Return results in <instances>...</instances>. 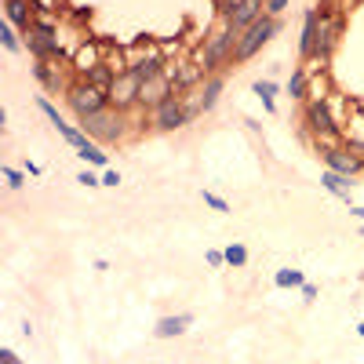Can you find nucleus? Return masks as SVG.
Segmentation results:
<instances>
[{
	"label": "nucleus",
	"mask_w": 364,
	"mask_h": 364,
	"mask_svg": "<svg viewBox=\"0 0 364 364\" xmlns=\"http://www.w3.org/2000/svg\"><path fill=\"white\" fill-rule=\"evenodd\" d=\"M0 175H4V182H8V190H22L26 186V171H18V168H0Z\"/></svg>",
	"instance_id": "obj_30"
},
{
	"label": "nucleus",
	"mask_w": 364,
	"mask_h": 364,
	"mask_svg": "<svg viewBox=\"0 0 364 364\" xmlns=\"http://www.w3.org/2000/svg\"><path fill=\"white\" fill-rule=\"evenodd\" d=\"M0 364H22V360H18V353L11 346H4V350H0Z\"/></svg>",
	"instance_id": "obj_36"
},
{
	"label": "nucleus",
	"mask_w": 364,
	"mask_h": 364,
	"mask_svg": "<svg viewBox=\"0 0 364 364\" xmlns=\"http://www.w3.org/2000/svg\"><path fill=\"white\" fill-rule=\"evenodd\" d=\"M22 33H18V29L11 26V22H0V44H4V51H11V55H18L26 44L18 41Z\"/></svg>",
	"instance_id": "obj_25"
},
{
	"label": "nucleus",
	"mask_w": 364,
	"mask_h": 364,
	"mask_svg": "<svg viewBox=\"0 0 364 364\" xmlns=\"http://www.w3.org/2000/svg\"><path fill=\"white\" fill-rule=\"evenodd\" d=\"M273 284H277V288H302V284H306V273H302V269H277V273H273Z\"/></svg>",
	"instance_id": "obj_24"
},
{
	"label": "nucleus",
	"mask_w": 364,
	"mask_h": 364,
	"mask_svg": "<svg viewBox=\"0 0 364 364\" xmlns=\"http://www.w3.org/2000/svg\"><path fill=\"white\" fill-rule=\"evenodd\" d=\"M223 87H226V77H223V73H211V77H204V84H200V91H197L200 113H211V109L219 106V95H223Z\"/></svg>",
	"instance_id": "obj_15"
},
{
	"label": "nucleus",
	"mask_w": 364,
	"mask_h": 364,
	"mask_svg": "<svg viewBox=\"0 0 364 364\" xmlns=\"http://www.w3.org/2000/svg\"><path fill=\"white\" fill-rule=\"evenodd\" d=\"M281 33V18H273V15H262L252 29H245V33L237 37V48H233V66H245L248 58H255L273 37Z\"/></svg>",
	"instance_id": "obj_3"
},
{
	"label": "nucleus",
	"mask_w": 364,
	"mask_h": 364,
	"mask_svg": "<svg viewBox=\"0 0 364 364\" xmlns=\"http://www.w3.org/2000/svg\"><path fill=\"white\" fill-rule=\"evenodd\" d=\"M154 132H175V128H182V124H190V113H186V102H182V95H171L168 102H161L157 109H154Z\"/></svg>",
	"instance_id": "obj_8"
},
{
	"label": "nucleus",
	"mask_w": 364,
	"mask_h": 364,
	"mask_svg": "<svg viewBox=\"0 0 364 364\" xmlns=\"http://www.w3.org/2000/svg\"><path fill=\"white\" fill-rule=\"evenodd\" d=\"M350 219L364 223V204H350Z\"/></svg>",
	"instance_id": "obj_38"
},
{
	"label": "nucleus",
	"mask_w": 364,
	"mask_h": 364,
	"mask_svg": "<svg viewBox=\"0 0 364 364\" xmlns=\"http://www.w3.org/2000/svg\"><path fill=\"white\" fill-rule=\"evenodd\" d=\"M193 324V314H171V317H161L157 328H154V336L157 339H178V336H186Z\"/></svg>",
	"instance_id": "obj_16"
},
{
	"label": "nucleus",
	"mask_w": 364,
	"mask_h": 364,
	"mask_svg": "<svg viewBox=\"0 0 364 364\" xmlns=\"http://www.w3.org/2000/svg\"><path fill=\"white\" fill-rule=\"evenodd\" d=\"M233 48H237V33L230 26H223V29H215L208 41H204V48H200V55H197V66H200V73L204 77H211V73H219L223 66H233Z\"/></svg>",
	"instance_id": "obj_2"
},
{
	"label": "nucleus",
	"mask_w": 364,
	"mask_h": 364,
	"mask_svg": "<svg viewBox=\"0 0 364 364\" xmlns=\"http://www.w3.org/2000/svg\"><path fill=\"white\" fill-rule=\"evenodd\" d=\"M252 91L262 99V109H266V113L277 109V99H273V95H277V80H269V77H266V80H255V84H252Z\"/></svg>",
	"instance_id": "obj_23"
},
{
	"label": "nucleus",
	"mask_w": 364,
	"mask_h": 364,
	"mask_svg": "<svg viewBox=\"0 0 364 364\" xmlns=\"http://www.w3.org/2000/svg\"><path fill=\"white\" fill-rule=\"evenodd\" d=\"M80 132H84L87 139H95L99 146H102V142H124L128 132H132V117L120 113V109H113V106H106V109H99V113L84 117V120H80Z\"/></svg>",
	"instance_id": "obj_1"
},
{
	"label": "nucleus",
	"mask_w": 364,
	"mask_h": 364,
	"mask_svg": "<svg viewBox=\"0 0 364 364\" xmlns=\"http://www.w3.org/2000/svg\"><path fill=\"white\" fill-rule=\"evenodd\" d=\"M102 186H113V190H117V186H120V171L106 168V171H102Z\"/></svg>",
	"instance_id": "obj_35"
},
{
	"label": "nucleus",
	"mask_w": 364,
	"mask_h": 364,
	"mask_svg": "<svg viewBox=\"0 0 364 364\" xmlns=\"http://www.w3.org/2000/svg\"><path fill=\"white\" fill-rule=\"evenodd\" d=\"M306 128L317 135V146H321V142H324V149H328V146H336L339 124H336V117H331V109H328L324 99L306 102Z\"/></svg>",
	"instance_id": "obj_6"
},
{
	"label": "nucleus",
	"mask_w": 364,
	"mask_h": 364,
	"mask_svg": "<svg viewBox=\"0 0 364 364\" xmlns=\"http://www.w3.org/2000/svg\"><path fill=\"white\" fill-rule=\"evenodd\" d=\"M284 8H288V0H266V15H273V18H281Z\"/></svg>",
	"instance_id": "obj_34"
},
{
	"label": "nucleus",
	"mask_w": 364,
	"mask_h": 364,
	"mask_svg": "<svg viewBox=\"0 0 364 364\" xmlns=\"http://www.w3.org/2000/svg\"><path fill=\"white\" fill-rule=\"evenodd\" d=\"M26 175H33V178H41V175H44V168H41V164H33V161H29V164H26Z\"/></svg>",
	"instance_id": "obj_39"
},
{
	"label": "nucleus",
	"mask_w": 364,
	"mask_h": 364,
	"mask_svg": "<svg viewBox=\"0 0 364 364\" xmlns=\"http://www.w3.org/2000/svg\"><path fill=\"white\" fill-rule=\"evenodd\" d=\"M306 80H310L306 66H295L291 70V80H288V95L291 99H306Z\"/></svg>",
	"instance_id": "obj_26"
},
{
	"label": "nucleus",
	"mask_w": 364,
	"mask_h": 364,
	"mask_svg": "<svg viewBox=\"0 0 364 364\" xmlns=\"http://www.w3.org/2000/svg\"><path fill=\"white\" fill-rule=\"evenodd\" d=\"M77 157H80V161H87L95 171H106V168H109V157L102 154V146H99L95 139H84V142L77 146Z\"/></svg>",
	"instance_id": "obj_18"
},
{
	"label": "nucleus",
	"mask_w": 364,
	"mask_h": 364,
	"mask_svg": "<svg viewBox=\"0 0 364 364\" xmlns=\"http://www.w3.org/2000/svg\"><path fill=\"white\" fill-rule=\"evenodd\" d=\"M321 154H324V168L328 171H339L346 178L364 171V157H357L350 146H328V149H321Z\"/></svg>",
	"instance_id": "obj_9"
},
{
	"label": "nucleus",
	"mask_w": 364,
	"mask_h": 364,
	"mask_svg": "<svg viewBox=\"0 0 364 364\" xmlns=\"http://www.w3.org/2000/svg\"><path fill=\"white\" fill-rule=\"evenodd\" d=\"M26 48H29V55L37 58V63H51V58H58L63 51H58V29H55V22L51 18H37L33 22V29L26 33V41H22Z\"/></svg>",
	"instance_id": "obj_5"
},
{
	"label": "nucleus",
	"mask_w": 364,
	"mask_h": 364,
	"mask_svg": "<svg viewBox=\"0 0 364 364\" xmlns=\"http://www.w3.org/2000/svg\"><path fill=\"white\" fill-rule=\"evenodd\" d=\"M128 73H135L142 84L154 80V77H164V73H168V70H164V55H161V51H149V55L132 58V63H128Z\"/></svg>",
	"instance_id": "obj_14"
},
{
	"label": "nucleus",
	"mask_w": 364,
	"mask_h": 364,
	"mask_svg": "<svg viewBox=\"0 0 364 364\" xmlns=\"http://www.w3.org/2000/svg\"><path fill=\"white\" fill-rule=\"evenodd\" d=\"M321 11L317 8H306V15H302V37H299V58L302 66L314 63V51H317V33H321Z\"/></svg>",
	"instance_id": "obj_12"
},
{
	"label": "nucleus",
	"mask_w": 364,
	"mask_h": 364,
	"mask_svg": "<svg viewBox=\"0 0 364 364\" xmlns=\"http://www.w3.org/2000/svg\"><path fill=\"white\" fill-rule=\"evenodd\" d=\"M204 73H200V66H186V70H178V77H175V91L178 87H190V84H197Z\"/></svg>",
	"instance_id": "obj_29"
},
{
	"label": "nucleus",
	"mask_w": 364,
	"mask_h": 364,
	"mask_svg": "<svg viewBox=\"0 0 364 364\" xmlns=\"http://www.w3.org/2000/svg\"><path fill=\"white\" fill-rule=\"evenodd\" d=\"M204 259H208V266H211V269H223V266H226V252H219V248H211Z\"/></svg>",
	"instance_id": "obj_33"
},
{
	"label": "nucleus",
	"mask_w": 364,
	"mask_h": 364,
	"mask_svg": "<svg viewBox=\"0 0 364 364\" xmlns=\"http://www.w3.org/2000/svg\"><path fill=\"white\" fill-rule=\"evenodd\" d=\"M357 336H360V339H364V324H360V328H357Z\"/></svg>",
	"instance_id": "obj_41"
},
{
	"label": "nucleus",
	"mask_w": 364,
	"mask_h": 364,
	"mask_svg": "<svg viewBox=\"0 0 364 364\" xmlns=\"http://www.w3.org/2000/svg\"><path fill=\"white\" fill-rule=\"evenodd\" d=\"M321 186H324L328 193L343 197L346 204H353V200H350V190H353V182H350L346 175H339V171H328V168H324V171H321Z\"/></svg>",
	"instance_id": "obj_19"
},
{
	"label": "nucleus",
	"mask_w": 364,
	"mask_h": 364,
	"mask_svg": "<svg viewBox=\"0 0 364 364\" xmlns=\"http://www.w3.org/2000/svg\"><path fill=\"white\" fill-rule=\"evenodd\" d=\"M77 182H80V186H87V190H95V186H102V175L91 171V168H84V171L77 175Z\"/></svg>",
	"instance_id": "obj_32"
},
{
	"label": "nucleus",
	"mask_w": 364,
	"mask_h": 364,
	"mask_svg": "<svg viewBox=\"0 0 364 364\" xmlns=\"http://www.w3.org/2000/svg\"><path fill=\"white\" fill-rule=\"evenodd\" d=\"M117 77H120V73H117V70H113L109 63H99V66H91V70H87V73H84L80 80H87V84H95V87H102V91H109Z\"/></svg>",
	"instance_id": "obj_20"
},
{
	"label": "nucleus",
	"mask_w": 364,
	"mask_h": 364,
	"mask_svg": "<svg viewBox=\"0 0 364 364\" xmlns=\"http://www.w3.org/2000/svg\"><path fill=\"white\" fill-rule=\"evenodd\" d=\"M360 237H364V223H360Z\"/></svg>",
	"instance_id": "obj_42"
},
{
	"label": "nucleus",
	"mask_w": 364,
	"mask_h": 364,
	"mask_svg": "<svg viewBox=\"0 0 364 364\" xmlns=\"http://www.w3.org/2000/svg\"><path fill=\"white\" fill-rule=\"evenodd\" d=\"M200 197H204V204L211 208V211H219V215H226V211H230V204L219 197V193H211V190H200Z\"/></svg>",
	"instance_id": "obj_31"
},
{
	"label": "nucleus",
	"mask_w": 364,
	"mask_h": 364,
	"mask_svg": "<svg viewBox=\"0 0 364 364\" xmlns=\"http://www.w3.org/2000/svg\"><path fill=\"white\" fill-rule=\"evenodd\" d=\"M171 95H178V91H175V80L164 73V77H154V80H146V84H142V91H139V106L154 113V109H157L161 102H168Z\"/></svg>",
	"instance_id": "obj_10"
},
{
	"label": "nucleus",
	"mask_w": 364,
	"mask_h": 364,
	"mask_svg": "<svg viewBox=\"0 0 364 364\" xmlns=\"http://www.w3.org/2000/svg\"><path fill=\"white\" fill-rule=\"evenodd\" d=\"M139 91H142V80L135 73H120L109 87V106L120 113H132L139 106Z\"/></svg>",
	"instance_id": "obj_7"
},
{
	"label": "nucleus",
	"mask_w": 364,
	"mask_h": 364,
	"mask_svg": "<svg viewBox=\"0 0 364 364\" xmlns=\"http://www.w3.org/2000/svg\"><path fill=\"white\" fill-rule=\"evenodd\" d=\"M33 4H37L41 11H55V8H58V4H55V0H33Z\"/></svg>",
	"instance_id": "obj_40"
},
{
	"label": "nucleus",
	"mask_w": 364,
	"mask_h": 364,
	"mask_svg": "<svg viewBox=\"0 0 364 364\" xmlns=\"http://www.w3.org/2000/svg\"><path fill=\"white\" fill-rule=\"evenodd\" d=\"M37 109H41V113L51 120V128H63V124H66V120H63V113H58V109L51 106V99H44V95H41V99H37Z\"/></svg>",
	"instance_id": "obj_28"
},
{
	"label": "nucleus",
	"mask_w": 364,
	"mask_h": 364,
	"mask_svg": "<svg viewBox=\"0 0 364 364\" xmlns=\"http://www.w3.org/2000/svg\"><path fill=\"white\" fill-rule=\"evenodd\" d=\"M102 58H99V48L95 44H80L77 48V55H73V70H80V77L91 70V66H99Z\"/></svg>",
	"instance_id": "obj_22"
},
{
	"label": "nucleus",
	"mask_w": 364,
	"mask_h": 364,
	"mask_svg": "<svg viewBox=\"0 0 364 364\" xmlns=\"http://www.w3.org/2000/svg\"><path fill=\"white\" fill-rule=\"evenodd\" d=\"M33 77L51 91V95H55V91H66V87H70V84H63V77H58V73L51 70V63H37V66H33Z\"/></svg>",
	"instance_id": "obj_21"
},
{
	"label": "nucleus",
	"mask_w": 364,
	"mask_h": 364,
	"mask_svg": "<svg viewBox=\"0 0 364 364\" xmlns=\"http://www.w3.org/2000/svg\"><path fill=\"white\" fill-rule=\"evenodd\" d=\"M299 291H302V299H306V302H314V299H317V284H310V281H306V284H302Z\"/></svg>",
	"instance_id": "obj_37"
},
{
	"label": "nucleus",
	"mask_w": 364,
	"mask_h": 364,
	"mask_svg": "<svg viewBox=\"0 0 364 364\" xmlns=\"http://www.w3.org/2000/svg\"><path fill=\"white\" fill-rule=\"evenodd\" d=\"M66 106L77 113V120H84V117H91V113H99V109L109 106V91L87 84V80H77V84L66 87Z\"/></svg>",
	"instance_id": "obj_4"
},
{
	"label": "nucleus",
	"mask_w": 364,
	"mask_h": 364,
	"mask_svg": "<svg viewBox=\"0 0 364 364\" xmlns=\"http://www.w3.org/2000/svg\"><path fill=\"white\" fill-rule=\"evenodd\" d=\"M4 15H8V22L18 29L22 37L29 33V29H33V15H29V4H26V0H8V4H4Z\"/></svg>",
	"instance_id": "obj_17"
},
{
	"label": "nucleus",
	"mask_w": 364,
	"mask_h": 364,
	"mask_svg": "<svg viewBox=\"0 0 364 364\" xmlns=\"http://www.w3.org/2000/svg\"><path fill=\"white\" fill-rule=\"evenodd\" d=\"M262 15H266V0H237V8H233V15L226 18V26L240 37V33H245V29H252Z\"/></svg>",
	"instance_id": "obj_11"
},
{
	"label": "nucleus",
	"mask_w": 364,
	"mask_h": 364,
	"mask_svg": "<svg viewBox=\"0 0 364 364\" xmlns=\"http://www.w3.org/2000/svg\"><path fill=\"white\" fill-rule=\"evenodd\" d=\"M339 33H343V18H321V33H317V51H314V63H328L331 51L339 48Z\"/></svg>",
	"instance_id": "obj_13"
},
{
	"label": "nucleus",
	"mask_w": 364,
	"mask_h": 364,
	"mask_svg": "<svg viewBox=\"0 0 364 364\" xmlns=\"http://www.w3.org/2000/svg\"><path fill=\"white\" fill-rule=\"evenodd\" d=\"M226 266H233V269L248 266V248H245V245H230V248H226Z\"/></svg>",
	"instance_id": "obj_27"
}]
</instances>
